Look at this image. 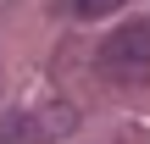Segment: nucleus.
<instances>
[{
  "label": "nucleus",
  "instance_id": "1",
  "mask_svg": "<svg viewBox=\"0 0 150 144\" xmlns=\"http://www.w3.org/2000/svg\"><path fill=\"white\" fill-rule=\"evenodd\" d=\"M95 61L111 83H150V22H122Z\"/></svg>",
  "mask_w": 150,
  "mask_h": 144
},
{
  "label": "nucleus",
  "instance_id": "3",
  "mask_svg": "<svg viewBox=\"0 0 150 144\" xmlns=\"http://www.w3.org/2000/svg\"><path fill=\"white\" fill-rule=\"evenodd\" d=\"M122 6H128V0H72V11H78V17H89V22H95V17L122 11Z\"/></svg>",
  "mask_w": 150,
  "mask_h": 144
},
{
  "label": "nucleus",
  "instance_id": "2",
  "mask_svg": "<svg viewBox=\"0 0 150 144\" xmlns=\"http://www.w3.org/2000/svg\"><path fill=\"white\" fill-rule=\"evenodd\" d=\"M56 133H72V111L67 105H50V117H22V122L0 128V139H56Z\"/></svg>",
  "mask_w": 150,
  "mask_h": 144
}]
</instances>
